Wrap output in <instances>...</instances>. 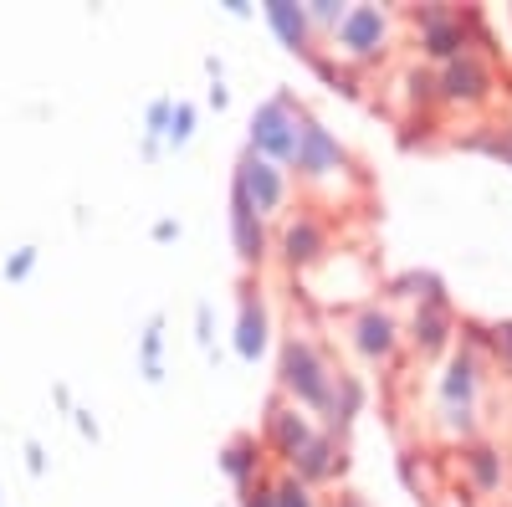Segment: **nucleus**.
I'll return each mask as SVG.
<instances>
[{
	"label": "nucleus",
	"mask_w": 512,
	"mask_h": 507,
	"mask_svg": "<svg viewBox=\"0 0 512 507\" xmlns=\"http://www.w3.org/2000/svg\"><path fill=\"white\" fill-rule=\"evenodd\" d=\"M354 169V159L344 154V144H338L323 123H303V144H297V159H292V175L303 180V185H338Z\"/></svg>",
	"instance_id": "7"
},
{
	"label": "nucleus",
	"mask_w": 512,
	"mask_h": 507,
	"mask_svg": "<svg viewBox=\"0 0 512 507\" xmlns=\"http://www.w3.org/2000/svg\"><path fill=\"white\" fill-rule=\"evenodd\" d=\"M492 88H497L492 67L477 52H466L436 72V103H446V108H482L492 98Z\"/></svg>",
	"instance_id": "9"
},
{
	"label": "nucleus",
	"mask_w": 512,
	"mask_h": 507,
	"mask_svg": "<svg viewBox=\"0 0 512 507\" xmlns=\"http://www.w3.org/2000/svg\"><path fill=\"white\" fill-rule=\"evenodd\" d=\"M221 467H226V477L241 492H256V487H262V467H267V446L256 441V436H236L226 446V456H221Z\"/></svg>",
	"instance_id": "15"
},
{
	"label": "nucleus",
	"mask_w": 512,
	"mask_h": 507,
	"mask_svg": "<svg viewBox=\"0 0 512 507\" xmlns=\"http://www.w3.org/2000/svg\"><path fill=\"white\" fill-rule=\"evenodd\" d=\"M303 11H308L313 31H333L338 21H344V11H349V6H338V0H313V6H303Z\"/></svg>",
	"instance_id": "21"
},
{
	"label": "nucleus",
	"mask_w": 512,
	"mask_h": 507,
	"mask_svg": "<svg viewBox=\"0 0 512 507\" xmlns=\"http://www.w3.org/2000/svg\"><path fill=\"white\" fill-rule=\"evenodd\" d=\"M405 333H410L415 354H441L451 344V308L446 303H420Z\"/></svg>",
	"instance_id": "16"
},
{
	"label": "nucleus",
	"mask_w": 512,
	"mask_h": 507,
	"mask_svg": "<svg viewBox=\"0 0 512 507\" xmlns=\"http://www.w3.org/2000/svg\"><path fill=\"white\" fill-rule=\"evenodd\" d=\"M169 118H175V108H169V103H154L149 108V123H154L159 134H169Z\"/></svg>",
	"instance_id": "24"
},
{
	"label": "nucleus",
	"mask_w": 512,
	"mask_h": 507,
	"mask_svg": "<svg viewBox=\"0 0 512 507\" xmlns=\"http://www.w3.org/2000/svg\"><path fill=\"white\" fill-rule=\"evenodd\" d=\"M303 123H308V113L297 108L287 93L267 98L262 108L251 113V154H262V159H272V164L292 169L297 144H303Z\"/></svg>",
	"instance_id": "3"
},
{
	"label": "nucleus",
	"mask_w": 512,
	"mask_h": 507,
	"mask_svg": "<svg viewBox=\"0 0 512 507\" xmlns=\"http://www.w3.org/2000/svg\"><path fill=\"white\" fill-rule=\"evenodd\" d=\"M262 349H267V308H262V298H241V323H236V354L241 359H262Z\"/></svg>",
	"instance_id": "18"
},
{
	"label": "nucleus",
	"mask_w": 512,
	"mask_h": 507,
	"mask_svg": "<svg viewBox=\"0 0 512 507\" xmlns=\"http://www.w3.org/2000/svg\"><path fill=\"white\" fill-rule=\"evenodd\" d=\"M359 400H364V385H359V379L354 374H338V385H333V400H328V431H344L349 426V420L359 415Z\"/></svg>",
	"instance_id": "19"
},
{
	"label": "nucleus",
	"mask_w": 512,
	"mask_h": 507,
	"mask_svg": "<svg viewBox=\"0 0 512 507\" xmlns=\"http://www.w3.org/2000/svg\"><path fill=\"white\" fill-rule=\"evenodd\" d=\"M420 21V52L436 57L441 67L472 52V41H487V26L477 11H451V6H425L415 11Z\"/></svg>",
	"instance_id": "4"
},
{
	"label": "nucleus",
	"mask_w": 512,
	"mask_h": 507,
	"mask_svg": "<svg viewBox=\"0 0 512 507\" xmlns=\"http://www.w3.org/2000/svg\"><path fill=\"white\" fill-rule=\"evenodd\" d=\"M267 487H272V507H318V497H313V487H308V482H297L292 472H282V477H272Z\"/></svg>",
	"instance_id": "20"
},
{
	"label": "nucleus",
	"mask_w": 512,
	"mask_h": 507,
	"mask_svg": "<svg viewBox=\"0 0 512 507\" xmlns=\"http://www.w3.org/2000/svg\"><path fill=\"white\" fill-rule=\"evenodd\" d=\"M231 195H241L262 221H277V216H287V205H292V169H282V164L246 149V159L236 164Z\"/></svg>",
	"instance_id": "6"
},
{
	"label": "nucleus",
	"mask_w": 512,
	"mask_h": 507,
	"mask_svg": "<svg viewBox=\"0 0 512 507\" xmlns=\"http://www.w3.org/2000/svg\"><path fill=\"white\" fill-rule=\"evenodd\" d=\"M333 257V231L318 210H292L282 221V262L292 272H308V267H323Z\"/></svg>",
	"instance_id": "8"
},
{
	"label": "nucleus",
	"mask_w": 512,
	"mask_h": 507,
	"mask_svg": "<svg viewBox=\"0 0 512 507\" xmlns=\"http://www.w3.org/2000/svg\"><path fill=\"white\" fill-rule=\"evenodd\" d=\"M338 467H344V456H338V441H333V431H318L303 451H297L292 461H287V472L297 477V482H308V487H318V482H328V477H338Z\"/></svg>",
	"instance_id": "13"
},
{
	"label": "nucleus",
	"mask_w": 512,
	"mask_h": 507,
	"mask_svg": "<svg viewBox=\"0 0 512 507\" xmlns=\"http://www.w3.org/2000/svg\"><path fill=\"white\" fill-rule=\"evenodd\" d=\"M313 436H318V426H313V415H308L303 405H292V400H272V405H267L262 446H272L282 461H292Z\"/></svg>",
	"instance_id": "11"
},
{
	"label": "nucleus",
	"mask_w": 512,
	"mask_h": 507,
	"mask_svg": "<svg viewBox=\"0 0 512 507\" xmlns=\"http://www.w3.org/2000/svg\"><path fill=\"white\" fill-rule=\"evenodd\" d=\"M487 349H492V359L502 369H512V323H492L487 328Z\"/></svg>",
	"instance_id": "22"
},
{
	"label": "nucleus",
	"mask_w": 512,
	"mask_h": 507,
	"mask_svg": "<svg viewBox=\"0 0 512 507\" xmlns=\"http://www.w3.org/2000/svg\"><path fill=\"white\" fill-rule=\"evenodd\" d=\"M241 507H272V487L262 482V487H256V492H246V502Z\"/></svg>",
	"instance_id": "25"
},
{
	"label": "nucleus",
	"mask_w": 512,
	"mask_h": 507,
	"mask_svg": "<svg viewBox=\"0 0 512 507\" xmlns=\"http://www.w3.org/2000/svg\"><path fill=\"white\" fill-rule=\"evenodd\" d=\"M477 395H482V359L472 349H461L441 369V415L446 436H472L477 431Z\"/></svg>",
	"instance_id": "5"
},
{
	"label": "nucleus",
	"mask_w": 512,
	"mask_h": 507,
	"mask_svg": "<svg viewBox=\"0 0 512 507\" xmlns=\"http://www.w3.org/2000/svg\"><path fill=\"white\" fill-rule=\"evenodd\" d=\"M390 36H395V21H390L384 6H349L344 21L328 31V41H333L328 52L354 62V67H369V62H379L384 52H390Z\"/></svg>",
	"instance_id": "2"
},
{
	"label": "nucleus",
	"mask_w": 512,
	"mask_h": 507,
	"mask_svg": "<svg viewBox=\"0 0 512 507\" xmlns=\"http://www.w3.org/2000/svg\"><path fill=\"white\" fill-rule=\"evenodd\" d=\"M461 472H466V482H472L477 497H492L507 482V456L497 446H487V441H472L461 451Z\"/></svg>",
	"instance_id": "14"
},
{
	"label": "nucleus",
	"mask_w": 512,
	"mask_h": 507,
	"mask_svg": "<svg viewBox=\"0 0 512 507\" xmlns=\"http://www.w3.org/2000/svg\"><path fill=\"white\" fill-rule=\"evenodd\" d=\"M190 123H195V113L190 108H175V118H169V144H185L190 139Z\"/></svg>",
	"instance_id": "23"
},
{
	"label": "nucleus",
	"mask_w": 512,
	"mask_h": 507,
	"mask_svg": "<svg viewBox=\"0 0 512 507\" xmlns=\"http://www.w3.org/2000/svg\"><path fill=\"white\" fill-rule=\"evenodd\" d=\"M349 344H354L359 359H369V364L395 359V349H400V323H395V313H384L379 303H364V308L349 318Z\"/></svg>",
	"instance_id": "10"
},
{
	"label": "nucleus",
	"mask_w": 512,
	"mask_h": 507,
	"mask_svg": "<svg viewBox=\"0 0 512 507\" xmlns=\"http://www.w3.org/2000/svg\"><path fill=\"white\" fill-rule=\"evenodd\" d=\"M231 241H236V257H241L246 267H262V262H267V251H272V241H267V221L256 216V210H251L241 195H231Z\"/></svg>",
	"instance_id": "12"
},
{
	"label": "nucleus",
	"mask_w": 512,
	"mask_h": 507,
	"mask_svg": "<svg viewBox=\"0 0 512 507\" xmlns=\"http://www.w3.org/2000/svg\"><path fill=\"white\" fill-rule=\"evenodd\" d=\"M267 21L277 26V36L287 41L292 52L313 57V21H308L303 6H292V0H267Z\"/></svg>",
	"instance_id": "17"
},
{
	"label": "nucleus",
	"mask_w": 512,
	"mask_h": 507,
	"mask_svg": "<svg viewBox=\"0 0 512 507\" xmlns=\"http://www.w3.org/2000/svg\"><path fill=\"white\" fill-rule=\"evenodd\" d=\"M277 379H282V400L303 405V410L313 415V410H328L333 385H338V369L328 364V354L313 344L308 333H287V344H282V364H277Z\"/></svg>",
	"instance_id": "1"
}]
</instances>
